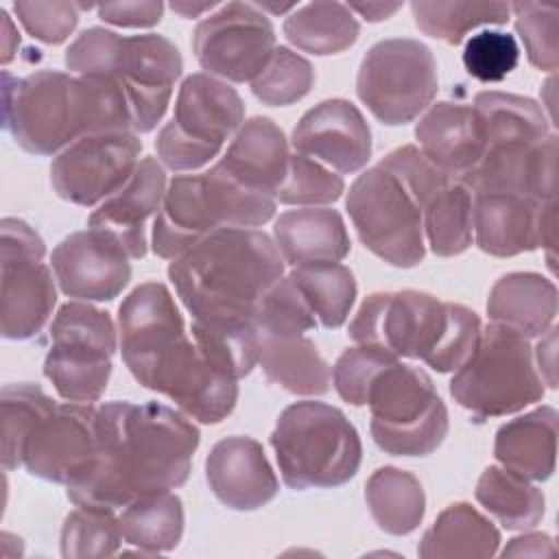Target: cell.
I'll use <instances>...</instances> for the list:
<instances>
[{"label":"cell","instance_id":"obj_35","mask_svg":"<svg viewBox=\"0 0 559 559\" xmlns=\"http://www.w3.org/2000/svg\"><path fill=\"white\" fill-rule=\"evenodd\" d=\"M118 522L124 542L140 552H170L183 535V504L173 491L146 493L131 500Z\"/></svg>","mask_w":559,"mask_h":559},{"label":"cell","instance_id":"obj_20","mask_svg":"<svg viewBox=\"0 0 559 559\" xmlns=\"http://www.w3.org/2000/svg\"><path fill=\"white\" fill-rule=\"evenodd\" d=\"M295 153L319 159L336 173L360 170L371 157V129L360 109L330 98L308 109L293 129Z\"/></svg>","mask_w":559,"mask_h":559},{"label":"cell","instance_id":"obj_27","mask_svg":"<svg viewBox=\"0 0 559 559\" xmlns=\"http://www.w3.org/2000/svg\"><path fill=\"white\" fill-rule=\"evenodd\" d=\"M288 159L284 131L271 118L255 116L240 124L218 166L240 186L275 199L286 177Z\"/></svg>","mask_w":559,"mask_h":559},{"label":"cell","instance_id":"obj_7","mask_svg":"<svg viewBox=\"0 0 559 559\" xmlns=\"http://www.w3.org/2000/svg\"><path fill=\"white\" fill-rule=\"evenodd\" d=\"M371 439L391 456H426L450 428L448 408L432 378L400 358L378 371L367 391Z\"/></svg>","mask_w":559,"mask_h":559},{"label":"cell","instance_id":"obj_31","mask_svg":"<svg viewBox=\"0 0 559 559\" xmlns=\"http://www.w3.org/2000/svg\"><path fill=\"white\" fill-rule=\"evenodd\" d=\"M472 107L480 120L485 151L533 146L552 133L544 107L528 96L478 92Z\"/></svg>","mask_w":559,"mask_h":559},{"label":"cell","instance_id":"obj_10","mask_svg":"<svg viewBox=\"0 0 559 559\" xmlns=\"http://www.w3.org/2000/svg\"><path fill=\"white\" fill-rule=\"evenodd\" d=\"M354 229L373 255L397 269H413L426 255L424 207L382 166L354 179L345 199Z\"/></svg>","mask_w":559,"mask_h":559},{"label":"cell","instance_id":"obj_52","mask_svg":"<svg viewBox=\"0 0 559 559\" xmlns=\"http://www.w3.org/2000/svg\"><path fill=\"white\" fill-rule=\"evenodd\" d=\"M92 4L79 2H15L13 11L24 31L44 44H61L79 24V11Z\"/></svg>","mask_w":559,"mask_h":559},{"label":"cell","instance_id":"obj_56","mask_svg":"<svg viewBox=\"0 0 559 559\" xmlns=\"http://www.w3.org/2000/svg\"><path fill=\"white\" fill-rule=\"evenodd\" d=\"M537 358V371L550 389H557V378H555V356H557V328L552 325L542 334V341L533 354Z\"/></svg>","mask_w":559,"mask_h":559},{"label":"cell","instance_id":"obj_4","mask_svg":"<svg viewBox=\"0 0 559 559\" xmlns=\"http://www.w3.org/2000/svg\"><path fill=\"white\" fill-rule=\"evenodd\" d=\"M275 214V199L234 181L218 164L205 173L177 175L153 221L151 247L175 260L225 227H260Z\"/></svg>","mask_w":559,"mask_h":559},{"label":"cell","instance_id":"obj_26","mask_svg":"<svg viewBox=\"0 0 559 559\" xmlns=\"http://www.w3.org/2000/svg\"><path fill=\"white\" fill-rule=\"evenodd\" d=\"M2 277V336L11 341L33 338L48 323L57 304L50 269L33 258H0Z\"/></svg>","mask_w":559,"mask_h":559},{"label":"cell","instance_id":"obj_54","mask_svg":"<svg viewBox=\"0 0 559 559\" xmlns=\"http://www.w3.org/2000/svg\"><path fill=\"white\" fill-rule=\"evenodd\" d=\"M98 17L107 24L122 28H151L159 24L164 4L159 0H133V2H105L96 7Z\"/></svg>","mask_w":559,"mask_h":559},{"label":"cell","instance_id":"obj_46","mask_svg":"<svg viewBox=\"0 0 559 559\" xmlns=\"http://www.w3.org/2000/svg\"><path fill=\"white\" fill-rule=\"evenodd\" d=\"M345 192V181L334 170L325 168L321 162L306 157L301 153L290 155L288 170L282 186L275 192V201L286 205H325L341 199Z\"/></svg>","mask_w":559,"mask_h":559},{"label":"cell","instance_id":"obj_58","mask_svg":"<svg viewBox=\"0 0 559 559\" xmlns=\"http://www.w3.org/2000/svg\"><path fill=\"white\" fill-rule=\"evenodd\" d=\"M0 17H2V55H0V61L7 66L15 57V50L20 46V35H17V28L13 26V20L9 17V13L4 9L0 11Z\"/></svg>","mask_w":559,"mask_h":559},{"label":"cell","instance_id":"obj_43","mask_svg":"<svg viewBox=\"0 0 559 559\" xmlns=\"http://www.w3.org/2000/svg\"><path fill=\"white\" fill-rule=\"evenodd\" d=\"M122 539L114 509L79 507L63 522L61 555L66 559L111 557L118 552Z\"/></svg>","mask_w":559,"mask_h":559},{"label":"cell","instance_id":"obj_17","mask_svg":"<svg viewBox=\"0 0 559 559\" xmlns=\"http://www.w3.org/2000/svg\"><path fill=\"white\" fill-rule=\"evenodd\" d=\"M96 406L57 404L28 435L22 467L41 480L68 485L81 476L96 454Z\"/></svg>","mask_w":559,"mask_h":559},{"label":"cell","instance_id":"obj_39","mask_svg":"<svg viewBox=\"0 0 559 559\" xmlns=\"http://www.w3.org/2000/svg\"><path fill=\"white\" fill-rule=\"evenodd\" d=\"M192 341L214 367L236 380L249 376L260 356V332L251 319H192Z\"/></svg>","mask_w":559,"mask_h":559},{"label":"cell","instance_id":"obj_36","mask_svg":"<svg viewBox=\"0 0 559 559\" xmlns=\"http://www.w3.org/2000/svg\"><path fill=\"white\" fill-rule=\"evenodd\" d=\"M483 509L509 531H526L542 522L546 498L528 478L498 465H489L474 491Z\"/></svg>","mask_w":559,"mask_h":559},{"label":"cell","instance_id":"obj_50","mask_svg":"<svg viewBox=\"0 0 559 559\" xmlns=\"http://www.w3.org/2000/svg\"><path fill=\"white\" fill-rule=\"evenodd\" d=\"M378 166H382L393 177H397L408 188V192L421 203L424 210L450 181H454L445 173H441L421 153V148H417L413 144H404V146L391 151L389 155H384L380 159Z\"/></svg>","mask_w":559,"mask_h":559},{"label":"cell","instance_id":"obj_12","mask_svg":"<svg viewBox=\"0 0 559 559\" xmlns=\"http://www.w3.org/2000/svg\"><path fill=\"white\" fill-rule=\"evenodd\" d=\"M448 328V301L430 293H371L349 321L356 345L386 349L397 358L428 360Z\"/></svg>","mask_w":559,"mask_h":559},{"label":"cell","instance_id":"obj_2","mask_svg":"<svg viewBox=\"0 0 559 559\" xmlns=\"http://www.w3.org/2000/svg\"><path fill=\"white\" fill-rule=\"evenodd\" d=\"M2 124L22 151L55 155L85 135L133 131V114L109 74L37 70L13 79L2 72Z\"/></svg>","mask_w":559,"mask_h":559},{"label":"cell","instance_id":"obj_22","mask_svg":"<svg viewBox=\"0 0 559 559\" xmlns=\"http://www.w3.org/2000/svg\"><path fill=\"white\" fill-rule=\"evenodd\" d=\"M557 173V135L533 146L489 148L478 164L467 170L459 183L474 194L507 192L533 199L537 203H555Z\"/></svg>","mask_w":559,"mask_h":559},{"label":"cell","instance_id":"obj_15","mask_svg":"<svg viewBox=\"0 0 559 559\" xmlns=\"http://www.w3.org/2000/svg\"><path fill=\"white\" fill-rule=\"evenodd\" d=\"M142 142L129 133H96L72 142L50 164L52 190L74 205H96L127 186L140 164Z\"/></svg>","mask_w":559,"mask_h":559},{"label":"cell","instance_id":"obj_24","mask_svg":"<svg viewBox=\"0 0 559 559\" xmlns=\"http://www.w3.org/2000/svg\"><path fill=\"white\" fill-rule=\"evenodd\" d=\"M166 197V173L155 157H142L122 190L103 201L87 218V227L114 234L131 260L146 255V223L157 216Z\"/></svg>","mask_w":559,"mask_h":559},{"label":"cell","instance_id":"obj_32","mask_svg":"<svg viewBox=\"0 0 559 559\" xmlns=\"http://www.w3.org/2000/svg\"><path fill=\"white\" fill-rule=\"evenodd\" d=\"M258 362L269 382L295 395L330 391L332 369L308 336H260Z\"/></svg>","mask_w":559,"mask_h":559},{"label":"cell","instance_id":"obj_53","mask_svg":"<svg viewBox=\"0 0 559 559\" xmlns=\"http://www.w3.org/2000/svg\"><path fill=\"white\" fill-rule=\"evenodd\" d=\"M122 35L109 28H85L66 50V66L76 74H109Z\"/></svg>","mask_w":559,"mask_h":559},{"label":"cell","instance_id":"obj_29","mask_svg":"<svg viewBox=\"0 0 559 559\" xmlns=\"http://www.w3.org/2000/svg\"><path fill=\"white\" fill-rule=\"evenodd\" d=\"M557 411L539 406L502 424L496 432L498 463L528 480H548L557 459Z\"/></svg>","mask_w":559,"mask_h":559},{"label":"cell","instance_id":"obj_51","mask_svg":"<svg viewBox=\"0 0 559 559\" xmlns=\"http://www.w3.org/2000/svg\"><path fill=\"white\" fill-rule=\"evenodd\" d=\"M478 336H480L478 314L463 304L448 301V328L435 354L426 360V365L439 373L459 369L476 347Z\"/></svg>","mask_w":559,"mask_h":559},{"label":"cell","instance_id":"obj_48","mask_svg":"<svg viewBox=\"0 0 559 559\" xmlns=\"http://www.w3.org/2000/svg\"><path fill=\"white\" fill-rule=\"evenodd\" d=\"M520 46L513 35L502 31H478L465 41L463 66L469 76L483 83H498L515 70Z\"/></svg>","mask_w":559,"mask_h":559},{"label":"cell","instance_id":"obj_8","mask_svg":"<svg viewBox=\"0 0 559 559\" xmlns=\"http://www.w3.org/2000/svg\"><path fill=\"white\" fill-rule=\"evenodd\" d=\"M242 120L245 103L227 81L190 74L179 87L170 122L157 133V155L170 170H197L221 153Z\"/></svg>","mask_w":559,"mask_h":559},{"label":"cell","instance_id":"obj_11","mask_svg":"<svg viewBox=\"0 0 559 559\" xmlns=\"http://www.w3.org/2000/svg\"><path fill=\"white\" fill-rule=\"evenodd\" d=\"M439 76L432 50L419 39L393 37L373 44L360 61L356 94L382 124L400 127L426 111Z\"/></svg>","mask_w":559,"mask_h":559},{"label":"cell","instance_id":"obj_21","mask_svg":"<svg viewBox=\"0 0 559 559\" xmlns=\"http://www.w3.org/2000/svg\"><path fill=\"white\" fill-rule=\"evenodd\" d=\"M181 336H186L183 317L170 290L159 282L135 286L118 308V343L131 376H138Z\"/></svg>","mask_w":559,"mask_h":559},{"label":"cell","instance_id":"obj_19","mask_svg":"<svg viewBox=\"0 0 559 559\" xmlns=\"http://www.w3.org/2000/svg\"><path fill=\"white\" fill-rule=\"evenodd\" d=\"M472 227L478 249L493 258H511L539 247L552 251L555 203L507 192L474 194Z\"/></svg>","mask_w":559,"mask_h":559},{"label":"cell","instance_id":"obj_42","mask_svg":"<svg viewBox=\"0 0 559 559\" xmlns=\"http://www.w3.org/2000/svg\"><path fill=\"white\" fill-rule=\"evenodd\" d=\"M2 406V465L4 469L22 467V450L33 428L48 417L57 402L33 382L4 384L0 393Z\"/></svg>","mask_w":559,"mask_h":559},{"label":"cell","instance_id":"obj_23","mask_svg":"<svg viewBox=\"0 0 559 559\" xmlns=\"http://www.w3.org/2000/svg\"><path fill=\"white\" fill-rule=\"evenodd\" d=\"M205 478L212 493L234 511H255L280 489L262 445L242 435L214 443L205 459Z\"/></svg>","mask_w":559,"mask_h":559},{"label":"cell","instance_id":"obj_16","mask_svg":"<svg viewBox=\"0 0 559 559\" xmlns=\"http://www.w3.org/2000/svg\"><path fill=\"white\" fill-rule=\"evenodd\" d=\"M181 70V52L168 37L155 33L120 37L109 76H116L127 92L133 131L148 133L162 122Z\"/></svg>","mask_w":559,"mask_h":559},{"label":"cell","instance_id":"obj_57","mask_svg":"<svg viewBox=\"0 0 559 559\" xmlns=\"http://www.w3.org/2000/svg\"><path fill=\"white\" fill-rule=\"evenodd\" d=\"M347 9L358 13L367 22H382L389 20L395 11L402 9V2H349Z\"/></svg>","mask_w":559,"mask_h":559},{"label":"cell","instance_id":"obj_44","mask_svg":"<svg viewBox=\"0 0 559 559\" xmlns=\"http://www.w3.org/2000/svg\"><path fill=\"white\" fill-rule=\"evenodd\" d=\"M312 85V63L290 48L277 46L264 70L251 81V92L269 107H286L301 100Z\"/></svg>","mask_w":559,"mask_h":559},{"label":"cell","instance_id":"obj_37","mask_svg":"<svg viewBox=\"0 0 559 559\" xmlns=\"http://www.w3.org/2000/svg\"><path fill=\"white\" fill-rule=\"evenodd\" d=\"M286 39L310 55H336L356 44L360 24L341 2H310L284 20Z\"/></svg>","mask_w":559,"mask_h":559},{"label":"cell","instance_id":"obj_45","mask_svg":"<svg viewBox=\"0 0 559 559\" xmlns=\"http://www.w3.org/2000/svg\"><path fill=\"white\" fill-rule=\"evenodd\" d=\"M260 336H299L319 325L314 312L288 275L277 280L255 310Z\"/></svg>","mask_w":559,"mask_h":559},{"label":"cell","instance_id":"obj_47","mask_svg":"<svg viewBox=\"0 0 559 559\" xmlns=\"http://www.w3.org/2000/svg\"><path fill=\"white\" fill-rule=\"evenodd\" d=\"M515 13V33L524 46L528 63L542 72L559 66V11L537 2L509 4Z\"/></svg>","mask_w":559,"mask_h":559},{"label":"cell","instance_id":"obj_14","mask_svg":"<svg viewBox=\"0 0 559 559\" xmlns=\"http://www.w3.org/2000/svg\"><path fill=\"white\" fill-rule=\"evenodd\" d=\"M133 378L144 389L173 400L186 417L201 424L223 421L238 402L236 378L214 367L188 334Z\"/></svg>","mask_w":559,"mask_h":559},{"label":"cell","instance_id":"obj_18","mask_svg":"<svg viewBox=\"0 0 559 559\" xmlns=\"http://www.w3.org/2000/svg\"><path fill=\"white\" fill-rule=\"evenodd\" d=\"M129 260L120 240L96 227L66 236L50 258L61 293L81 301L116 299L131 280Z\"/></svg>","mask_w":559,"mask_h":559},{"label":"cell","instance_id":"obj_13","mask_svg":"<svg viewBox=\"0 0 559 559\" xmlns=\"http://www.w3.org/2000/svg\"><path fill=\"white\" fill-rule=\"evenodd\" d=\"M275 48L271 20L249 2L223 4L192 33V50L205 74L231 83H251Z\"/></svg>","mask_w":559,"mask_h":559},{"label":"cell","instance_id":"obj_1","mask_svg":"<svg viewBox=\"0 0 559 559\" xmlns=\"http://www.w3.org/2000/svg\"><path fill=\"white\" fill-rule=\"evenodd\" d=\"M199 439L197 426L166 404L107 402L96 408V454L66 485V496L76 507L116 511L140 496L170 491L188 480Z\"/></svg>","mask_w":559,"mask_h":559},{"label":"cell","instance_id":"obj_34","mask_svg":"<svg viewBox=\"0 0 559 559\" xmlns=\"http://www.w3.org/2000/svg\"><path fill=\"white\" fill-rule=\"evenodd\" d=\"M365 500L378 528L389 535L413 533L426 513V493L419 478L391 465L369 476Z\"/></svg>","mask_w":559,"mask_h":559},{"label":"cell","instance_id":"obj_6","mask_svg":"<svg viewBox=\"0 0 559 559\" xmlns=\"http://www.w3.org/2000/svg\"><path fill=\"white\" fill-rule=\"evenodd\" d=\"M544 380L524 334L491 321L450 380V395L476 421L518 413L544 397Z\"/></svg>","mask_w":559,"mask_h":559},{"label":"cell","instance_id":"obj_55","mask_svg":"<svg viewBox=\"0 0 559 559\" xmlns=\"http://www.w3.org/2000/svg\"><path fill=\"white\" fill-rule=\"evenodd\" d=\"M557 548L550 535L546 533H524L513 537L504 548L502 557H555Z\"/></svg>","mask_w":559,"mask_h":559},{"label":"cell","instance_id":"obj_49","mask_svg":"<svg viewBox=\"0 0 559 559\" xmlns=\"http://www.w3.org/2000/svg\"><path fill=\"white\" fill-rule=\"evenodd\" d=\"M397 360V356L389 354L386 349L371 347V345H354L347 347L332 367V382L341 400L352 406L367 404V391L380 369L389 362Z\"/></svg>","mask_w":559,"mask_h":559},{"label":"cell","instance_id":"obj_33","mask_svg":"<svg viewBox=\"0 0 559 559\" xmlns=\"http://www.w3.org/2000/svg\"><path fill=\"white\" fill-rule=\"evenodd\" d=\"M500 546V531L467 502L445 507L435 524L424 533L417 555L421 559L493 557Z\"/></svg>","mask_w":559,"mask_h":559},{"label":"cell","instance_id":"obj_60","mask_svg":"<svg viewBox=\"0 0 559 559\" xmlns=\"http://www.w3.org/2000/svg\"><path fill=\"white\" fill-rule=\"evenodd\" d=\"M260 11H264V9H269L271 13H284V11H288V9H293V7H297L295 2H288V4H271V2H258L255 4Z\"/></svg>","mask_w":559,"mask_h":559},{"label":"cell","instance_id":"obj_28","mask_svg":"<svg viewBox=\"0 0 559 559\" xmlns=\"http://www.w3.org/2000/svg\"><path fill=\"white\" fill-rule=\"evenodd\" d=\"M273 236L284 262L293 269L341 262L352 247L343 216L330 207L288 210L275 221Z\"/></svg>","mask_w":559,"mask_h":559},{"label":"cell","instance_id":"obj_3","mask_svg":"<svg viewBox=\"0 0 559 559\" xmlns=\"http://www.w3.org/2000/svg\"><path fill=\"white\" fill-rule=\"evenodd\" d=\"M284 264L269 234L225 227L175 258L168 277L194 321H255L260 299L284 277Z\"/></svg>","mask_w":559,"mask_h":559},{"label":"cell","instance_id":"obj_25","mask_svg":"<svg viewBox=\"0 0 559 559\" xmlns=\"http://www.w3.org/2000/svg\"><path fill=\"white\" fill-rule=\"evenodd\" d=\"M421 153L450 179L459 181L485 153L480 120L472 105L441 100L430 105L415 127Z\"/></svg>","mask_w":559,"mask_h":559},{"label":"cell","instance_id":"obj_5","mask_svg":"<svg viewBox=\"0 0 559 559\" xmlns=\"http://www.w3.org/2000/svg\"><path fill=\"white\" fill-rule=\"evenodd\" d=\"M271 445L284 485L295 491L345 485L362 461L354 424L341 408L317 400L286 406L271 432Z\"/></svg>","mask_w":559,"mask_h":559},{"label":"cell","instance_id":"obj_30","mask_svg":"<svg viewBox=\"0 0 559 559\" xmlns=\"http://www.w3.org/2000/svg\"><path fill=\"white\" fill-rule=\"evenodd\" d=\"M487 314L526 338L542 336L555 325L557 286L539 273H507L489 290Z\"/></svg>","mask_w":559,"mask_h":559},{"label":"cell","instance_id":"obj_38","mask_svg":"<svg viewBox=\"0 0 559 559\" xmlns=\"http://www.w3.org/2000/svg\"><path fill=\"white\" fill-rule=\"evenodd\" d=\"M288 277L323 328L336 330L347 321L358 293L354 273L347 266L338 262L306 264L295 266Z\"/></svg>","mask_w":559,"mask_h":559},{"label":"cell","instance_id":"obj_9","mask_svg":"<svg viewBox=\"0 0 559 559\" xmlns=\"http://www.w3.org/2000/svg\"><path fill=\"white\" fill-rule=\"evenodd\" d=\"M116 345L109 312L81 299L68 301L50 323L44 376L63 400L92 404L100 400L109 384Z\"/></svg>","mask_w":559,"mask_h":559},{"label":"cell","instance_id":"obj_59","mask_svg":"<svg viewBox=\"0 0 559 559\" xmlns=\"http://www.w3.org/2000/svg\"><path fill=\"white\" fill-rule=\"evenodd\" d=\"M216 7V2H203V4H190V2H173L170 9L175 13H179L181 17H199L205 11H212Z\"/></svg>","mask_w":559,"mask_h":559},{"label":"cell","instance_id":"obj_40","mask_svg":"<svg viewBox=\"0 0 559 559\" xmlns=\"http://www.w3.org/2000/svg\"><path fill=\"white\" fill-rule=\"evenodd\" d=\"M417 28L445 44H461L467 33L480 26L507 24L511 9L507 2H411Z\"/></svg>","mask_w":559,"mask_h":559},{"label":"cell","instance_id":"obj_41","mask_svg":"<svg viewBox=\"0 0 559 559\" xmlns=\"http://www.w3.org/2000/svg\"><path fill=\"white\" fill-rule=\"evenodd\" d=\"M472 192L450 181L424 210V234L435 255L452 258L472 245Z\"/></svg>","mask_w":559,"mask_h":559}]
</instances>
